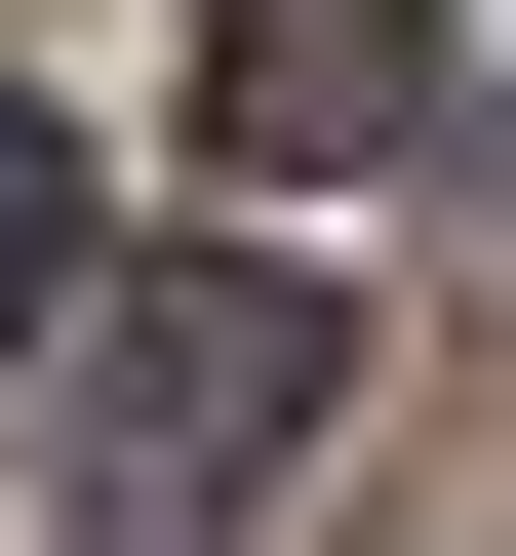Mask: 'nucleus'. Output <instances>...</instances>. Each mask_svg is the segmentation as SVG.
<instances>
[{
	"mask_svg": "<svg viewBox=\"0 0 516 556\" xmlns=\"http://www.w3.org/2000/svg\"><path fill=\"white\" fill-rule=\"evenodd\" d=\"M80 278H119V199H80V119H0V397L80 358Z\"/></svg>",
	"mask_w": 516,
	"mask_h": 556,
	"instance_id": "nucleus-3",
	"label": "nucleus"
},
{
	"mask_svg": "<svg viewBox=\"0 0 516 556\" xmlns=\"http://www.w3.org/2000/svg\"><path fill=\"white\" fill-rule=\"evenodd\" d=\"M318 397H357V278H318V239H160V278H80V358L0 397V438H40V517L160 556V517H239Z\"/></svg>",
	"mask_w": 516,
	"mask_h": 556,
	"instance_id": "nucleus-1",
	"label": "nucleus"
},
{
	"mask_svg": "<svg viewBox=\"0 0 516 556\" xmlns=\"http://www.w3.org/2000/svg\"><path fill=\"white\" fill-rule=\"evenodd\" d=\"M199 160L239 199H398L437 160V0H199Z\"/></svg>",
	"mask_w": 516,
	"mask_h": 556,
	"instance_id": "nucleus-2",
	"label": "nucleus"
}]
</instances>
